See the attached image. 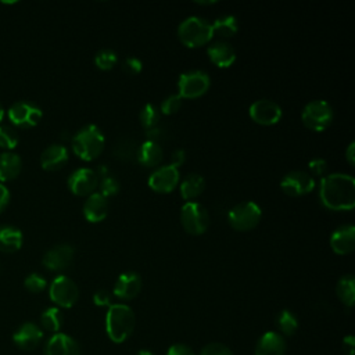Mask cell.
Masks as SVG:
<instances>
[{
	"label": "cell",
	"instance_id": "cell-28",
	"mask_svg": "<svg viewBox=\"0 0 355 355\" xmlns=\"http://www.w3.org/2000/svg\"><path fill=\"white\" fill-rule=\"evenodd\" d=\"M336 294L340 298V301L347 305L352 306L355 301V279L352 275L343 276L337 286H336Z\"/></svg>",
	"mask_w": 355,
	"mask_h": 355
},
{
	"label": "cell",
	"instance_id": "cell-39",
	"mask_svg": "<svg viewBox=\"0 0 355 355\" xmlns=\"http://www.w3.org/2000/svg\"><path fill=\"white\" fill-rule=\"evenodd\" d=\"M200 355H234L232 352V349L229 347H226L225 344H220V343H211V344H207Z\"/></svg>",
	"mask_w": 355,
	"mask_h": 355
},
{
	"label": "cell",
	"instance_id": "cell-1",
	"mask_svg": "<svg viewBox=\"0 0 355 355\" xmlns=\"http://www.w3.org/2000/svg\"><path fill=\"white\" fill-rule=\"evenodd\" d=\"M322 204L331 211H351L355 207V179L345 173H330L319 186Z\"/></svg>",
	"mask_w": 355,
	"mask_h": 355
},
{
	"label": "cell",
	"instance_id": "cell-14",
	"mask_svg": "<svg viewBox=\"0 0 355 355\" xmlns=\"http://www.w3.org/2000/svg\"><path fill=\"white\" fill-rule=\"evenodd\" d=\"M73 247L69 244H57L47 250L42 258V263L51 272H62L73 261Z\"/></svg>",
	"mask_w": 355,
	"mask_h": 355
},
{
	"label": "cell",
	"instance_id": "cell-4",
	"mask_svg": "<svg viewBox=\"0 0 355 355\" xmlns=\"http://www.w3.org/2000/svg\"><path fill=\"white\" fill-rule=\"evenodd\" d=\"M178 37L183 46L197 49L205 46L214 37L212 26L205 19L198 17L186 18L178 28Z\"/></svg>",
	"mask_w": 355,
	"mask_h": 355
},
{
	"label": "cell",
	"instance_id": "cell-31",
	"mask_svg": "<svg viewBox=\"0 0 355 355\" xmlns=\"http://www.w3.org/2000/svg\"><path fill=\"white\" fill-rule=\"evenodd\" d=\"M276 326L282 334L293 336L298 329V319L291 311L283 309L276 316Z\"/></svg>",
	"mask_w": 355,
	"mask_h": 355
},
{
	"label": "cell",
	"instance_id": "cell-7",
	"mask_svg": "<svg viewBox=\"0 0 355 355\" xmlns=\"http://www.w3.org/2000/svg\"><path fill=\"white\" fill-rule=\"evenodd\" d=\"M43 116L42 108L31 101H15L7 110V118L14 128L31 129L35 128Z\"/></svg>",
	"mask_w": 355,
	"mask_h": 355
},
{
	"label": "cell",
	"instance_id": "cell-40",
	"mask_svg": "<svg viewBox=\"0 0 355 355\" xmlns=\"http://www.w3.org/2000/svg\"><path fill=\"white\" fill-rule=\"evenodd\" d=\"M122 68L123 71L128 73V75H137L141 72V68H143V64L139 58L136 57H128L123 64H122Z\"/></svg>",
	"mask_w": 355,
	"mask_h": 355
},
{
	"label": "cell",
	"instance_id": "cell-21",
	"mask_svg": "<svg viewBox=\"0 0 355 355\" xmlns=\"http://www.w3.org/2000/svg\"><path fill=\"white\" fill-rule=\"evenodd\" d=\"M286 354V340L277 331L263 333L257 345L254 355H284Z\"/></svg>",
	"mask_w": 355,
	"mask_h": 355
},
{
	"label": "cell",
	"instance_id": "cell-26",
	"mask_svg": "<svg viewBox=\"0 0 355 355\" xmlns=\"http://www.w3.org/2000/svg\"><path fill=\"white\" fill-rule=\"evenodd\" d=\"M162 148L159 144L157 143H153V141H144L139 146V150H137V157L136 159L147 166V168H153V166H157L161 164L162 161Z\"/></svg>",
	"mask_w": 355,
	"mask_h": 355
},
{
	"label": "cell",
	"instance_id": "cell-42",
	"mask_svg": "<svg viewBox=\"0 0 355 355\" xmlns=\"http://www.w3.org/2000/svg\"><path fill=\"white\" fill-rule=\"evenodd\" d=\"M93 302L97 306H110L111 305V293L107 290H97L93 294Z\"/></svg>",
	"mask_w": 355,
	"mask_h": 355
},
{
	"label": "cell",
	"instance_id": "cell-15",
	"mask_svg": "<svg viewBox=\"0 0 355 355\" xmlns=\"http://www.w3.org/2000/svg\"><path fill=\"white\" fill-rule=\"evenodd\" d=\"M180 179L179 169L172 165H164L155 169L148 178V186L157 193H171L175 190Z\"/></svg>",
	"mask_w": 355,
	"mask_h": 355
},
{
	"label": "cell",
	"instance_id": "cell-19",
	"mask_svg": "<svg viewBox=\"0 0 355 355\" xmlns=\"http://www.w3.org/2000/svg\"><path fill=\"white\" fill-rule=\"evenodd\" d=\"M68 150L62 144H50L40 154V165L44 171L54 172L64 168L68 162Z\"/></svg>",
	"mask_w": 355,
	"mask_h": 355
},
{
	"label": "cell",
	"instance_id": "cell-24",
	"mask_svg": "<svg viewBox=\"0 0 355 355\" xmlns=\"http://www.w3.org/2000/svg\"><path fill=\"white\" fill-rule=\"evenodd\" d=\"M22 169V159L12 151H3L0 154V183L15 179Z\"/></svg>",
	"mask_w": 355,
	"mask_h": 355
},
{
	"label": "cell",
	"instance_id": "cell-13",
	"mask_svg": "<svg viewBox=\"0 0 355 355\" xmlns=\"http://www.w3.org/2000/svg\"><path fill=\"white\" fill-rule=\"evenodd\" d=\"M98 186V175L90 168H79L68 178V189L79 197L90 196Z\"/></svg>",
	"mask_w": 355,
	"mask_h": 355
},
{
	"label": "cell",
	"instance_id": "cell-18",
	"mask_svg": "<svg viewBox=\"0 0 355 355\" xmlns=\"http://www.w3.org/2000/svg\"><path fill=\"white\" fill-rule=\"evenodd\" d=\"M44 355H80V347L71 336L54 333L44 345Z\"/></svg>",
	"mask_w": 355,
	"mask_h": 355
},
{
	"label": "cell",
	"instance_id": "cell-8",
	"mask_svg": "<svg viewBox=\"0 0 355 355\" xmlns=\"http://www.w3.org/2000/svg\"><path fill=\"white\" fill-rule=\"evenodd\" d=\"M180 223L189 234L200 236L208 229L209 215L201 204L187 201L180 209Z\"/></svg>",
	"mask_w": 355,
	"mask_h": 355
},
{
	"label": "cell",
	"instance_id": "cell-5",
	"mask_svg": "<svg viewBox=\"0 0 355 355\" xmlns=\"http://www.w3.org/2000/svg\"><path fill=\"white\" fill-rule=\"evenodd\" d=\"M262 218V211L258 204L252 201H243L236 204L227 212L229 225L239 232H248L258 226Z\"/></svg>",
	"mask_w": 355,
	"mask_h": 355
},
{
	"label": "cell",
	"instance_id": "cell-23",
	"mask_svg": "<svg viewBox=\"0 0 355 355\" xmlns=\"http://www.w3.org/2000/svg\"><path fill=\"white\" fill-rule=\"evenodd\" d=\"M208 57L218 68H229L236 61V51L227 42L218 40L208 47Z\"/></svg>",
	"mask_w": 355,
	"mask_h": 355
},
{
	"label": "cell",
	"instance_id": "cell-34",
	"mask_svg": "<svg viewBox=\"0 0 355 355\" xmlns=\"http://www.w3.org/2000/svg\"><path fill=\"white\" fill-rule=\"evenodd\" d=\"M159 115H161L159 108L155 104H153V103H147L141 108V111L139 114V119H140L141 126L148 130V129L157 126V123L159 121Z\"/></svg>",
	"mask_w": 355,
	"mask_h": 355
},
{
	"label": "cell",
	"instance_id": "cell-10",
	"mask_svg": "<svg viewBox=\"0 0 355 355\" xmlns=\"http://www.w3.org/2000/svg\"><path fill=\"white\" fill-rule=\"evenodd\" d=\"M211 80L204 71H189L179 76L178 89L182 98H197L205 94L209 89Z\"/></svg>",
	"mask_w": 355,
	"mask_h": 355
},
{
	"label": "cell",
	"instance_id": "cell-43",
	"mask_svg": "<svg viewBox=\"0 0 355 355\" xmlns=\"http://www.w3.org/2000/svg\"><path fill=\"white\" fill-rule=\"evenodd\" d=\"M166 355H194V351L189 345L178 343L168 348Z\"/></svg>",
	"mask_w": 355,
	"mask_h": 355
},
{
	"label": "cell",
	"instance_id": "cell-25",
	"mask_svg": "<svg viewBox=\"0 0 355 355\" xmlns=\"http://www.w3.org/2000/svg\"><path fill=\"white\" fill-rule=\"evenodd\" d=\"M24 234L12 225H0V251L15 252L22 247Z\"/></svg>",
	"mask_w": 355,
	"mask_h": 355
},
{
	"label": "cell",
	"instance_id": "cell-2",
	"mask_svg": "<svg viewBox=\"0 0 355 355\" xmlns=\"http://www.w3.org/2000/svg\"><path fill=\"white\" fill-rule=\"evenodd\" d=\"M135 329V312L125 304H112L105 315V330L111 341L121 344L129 338Z\"/></svg>",
	"mask_w": 355,
	"mask_h": 355
},
{
	"label": "cell",
	"instance_id": "cell-29",
	"mask_svg": "<svg viewBox=\"0 0 355 355\" xmlns=\"http://www.w3.org/2000/svg\"><path fill=\"white\" fill-rule=\"evenodd\" d=\"M62 323H64V316L61 309L57 306H50L44 309L40 315V324L47 331L60 333Z\"/></svg>",
	"mask_w": 355,
	"mask_h": 355
},
{
	"label": "cell",
	"instance_id": "cell-37",
	"mask_svg": "<svg viewBox=\"0 0 355 355\" xmlns=\"http://www.w3.org/2000/svg\"><path fill=\"white\" fill-rule=\"evenodd\" d=\"M119 191V182L116 178L107 175L100 182V194L103 197H112Z\"/></svg>",
	"mask_w": 355,
	"mask_h": 355
},
{
	"label": "cell",
	"instance_id": "cell-48",
	"mask_svg": "<svg viewBox=\"0 0 355 355\" xmlns=\"http://www.w3.org/2000/svg\"><path fill=\"white\" fill-rule=\"evenodd\" d=\"M136 355H154V352H151L150 349H140Z\"/></svg>",
	"mask_w": 355,
	"mask_h": 355
},
{
	"label": "cell",
	"instance_id": "cell-3",
	"mask_svg": "<svg viewBox=\"0 0 355 355\" xmlns=\"http://www.w3.org/2000/svg\"><path fill=\"white\" fill-rule=\"evenodd\" d=\"M72 150L83 161H94L105 147V137L100 128L90 123L80 128L72 137Z\"/></svg>",
	"mask_w": 355,
	"mask_h": 355
},
{
	"label": "cell",
	"instance_id": "cell-46",
	"mask_svg": "<svg viewBox=\"0 0 355 355\" xmlns=\"http://www.w3.org/2000/svg\"><path fill=\"white\" fill-rule=\"evenodd\" d=\"M186 161V155H184V151L183 150H175L173 153H172V157H171V164L169 165H172V166H175V168H179L183 162Z\"/></svg>",
	"mask_w": 355,
	"mask_h": 355
},
{
	"label": "cell",
	"instance_id": "cell-27",
	"mask_svg": "<svg viewBox=\"0 0 355 355\" xmlns=\"http://www.w3.org/2000/svg\"><path fill=\"white\" fill-rule=\"evenodd\" d=\"M204 189H205V179L198 173L187 175L180 183V194H182V198L186 200V202L200 197Z\"/></svg>",
	"mask_w": 355,
	"mask_h": 355
},
{
	"label": "cell",
	"instance_id": "cell-47",
	"mask_svg": "<svg viewBox=\"0 0 355 355\" xmlns=\"http://www.w3.org/2000/svg\"><path fill=\"white\" fill-rule=\"evenodd\" d=\"M345 158H347V162L349 165H354L355 164V143H349L347 151H345Z\"/></svg>",
	"mask_w": 355,
	"mask_h": 355
},
{
	"label": "cell",
	"instance_id": "cell-49",
	"mask_svg": "<svg viewBox=\"0 0 355 355\" xmlns=\"http://www.w3.org/2000/svg\"><path fill=\"white\" fill-rule=\"evenodd\" d=\"M4 115H6V110H4L3 104L0 103V123H1V121H3V118H4Z\"/></svg>",
	"mask_w": 355,
	"mask_h": 355
},
{
	"label": "cell",
	"instance_id": "cell-16",
	"mask_svg": "<svg viewBox=\"0 0 355 355\" xmlns=\"http://www.w3.org/2000/svg\"><path fill=\"white\" fill-rule=\"evenodd\" d=\"M43 338V330L33 322L22 323L14 333H12V343L24 349L31 351L36 348Z\"/></svg>",
	"mask_w": 355,
	"mask_h": 355
},
{
	"label": "cell",
	"instance_id": "cell-20",
	"mask_svg": "<svg viewBox=\"0 0 355 355\" xmlns=\"http://www.w3.org/2000/svg\"><path fill=\"white\" fill-rule=\"evenodd\" d=\"M330 247L338 255H347L355 248V227L344 225L336 229L330 236Z\"/></svg>",
	"mask_w": 355,
	"mask_h": 355
},
{
	"label": "cell",
	"instance_id": "cell-35",
	"mask_svg": "<svg viewBox=\"0 0 355 355\" xmlns=\"http://www.w3.org/2000/svg\"><path fill=\"white\" fill-rule=\"evenodd\" d=\"M116 62H118V55H116V53L114 50H110V49L100 50L94 55V64L101 71L112 69L116 65Z\"/></svg>",
	"mask_w": 355,
	"mask_h": 355
},
{
	"label": "cell",
	"instance_id": "cell-50",
	"mask_svg": "<svg viewBox=\"0 0 355 355\" xmlns=\"http://www.w3.org/2000/svg\"><path fill=\"white\" fill-rule=\"evenodd\" d=\"M349 355H354V354H349Z\"/></svg>",
	"mask_w": 355,
	"mask_h": 355
},
{
	"label": "cell",
	"instance_id": "cell-6",
	"mask_svg": "<svg viewBox=\"0 0 355 355\" xmlns=\"http://www.w3.org/2000/svg\"><path fill=\"white\" fill-rule=\"evenodd\" d=\"M334 114L331 105L324 100L309 101L301 112L302 123L315 132H323L333 122Z\"/></svg>",
	"mask_w": 355,
	"mask_h": 355
},
{
	"label": "cell",
	"instance_id": "cell-11",
	"mask_svg": "<svg viewBox=\"0 0 355 355\" xmlns=\"http://www.w3.org/2000/svg\"><path fill=\"white\" fill-rule=\"evenodd\" d=\"M280 189L290 197H301L315 189V180L304 171H293L283 176L280 180Z\"/></svg>",
	"mask_w": 355,
	"mask_h": 355
},
{
	"label": "cell",
	"instance_id": "cell-22",
	"mask_svg": "<svg viewBox=\"0 0 355 355\" xmlns=\"http://www.w3.org/2000/svg\"><path fill=\"white\" fill-rule=\"evenodd\" d=\"M108 214V201L100 193H93L83 204V215L87 222L98 223L105 219Z\"/></svg>",
	"mask_w": 355,
	"mask_h": 355
},
{
	"label": "cell",
	"instance_id": "cell-44",
	"mask_svg": "<svg viewBox=\"0 0 355 355\" xmlns=\"http://www.w3.org/2000/svg\"><path fill=\"white\" fill-rule=\"evenodd\" d=\"M11 200V193L4 183H0V214L7 208Z\"/></svg>",
	"mask_w": 355,
	"mask_h": 355
},
{
	"label": "cell",
	"instance_id": "cell-38",
	"mask_svg": "<svg viewBox=\"0 0 355 355\" xmlns=\"http://www.w3.org/2000/svg\"><path fill=\"white\" fill-rule=\"evenodd\" d=\"M182 103H183V98L179 94H171L162 101L159 112L165 115H173L180 110Z\"/></svg>",
	"mask_w": 355,
	"mask_h": 355
},
{
	"label": "cell",
	"instance_id": "cell-30",
	"mask_svg": "<svg viewBox=\"0 0 355 355\" xmlns=\"http://www.w3.org/2000/svg\"><path fill=\"white\" fill-rule=\"evenodd\" d=\"M211 26H212L214 35H216L222 39H229V37L234 36L239 31L237 19L232 15H225V17L215 19L214 24H211Z\"/></svg>",
	"mask_w": 355,
	"mask_h": 355
},
{
	"label": "cell",
	"instance_id": "cell-33",
	"mask_svg": "<svg viewBox=\"0 0 355 355\" xmlns=\"http://www.w3.org/2000/svg\"><path fill=\"white\" fill-rule=\"evenodd\" d=\"M137 150H139V146L136 144L135 140L123 139L119 143H116L114 148V154L121 161H132L133 158L137 157Z\"/></svg>",
	"mask_w": 355,
	"mask_h": 355
},
{
	"label": "cell",
	"instance_id": "cell-41",
	"mask_svg": "<svg viewBox=\"0 0 355 355\" xmlns=\"http://www.w3.org/2000/svg\"><path fill=\"white\" fill-rule=\"evenodd\" d=\"M308 166H309L311 172L315 176H324V173L327 171V162L323 158H313V159H311Z\"/></svg>",
	"mask_w": 355,
	"mask_h": 355
},
{
	"label": "cell",
	"instance_id": "cell-9",
	"mask_svg": "<svg viewBox=\"0 0 355 355\" xmlns=\"http://www.w3.org/2000/svg\"><path fill=\"white\" fill-rule=\"evenodd\" d=\"M49 297L57 308H71L79 298V288L72 279L65 275H60L50 283Z\"/></svg>",
	"mask_w": 355,
	"mask_h": 355
},
{
	"label": "cell",
	"instance_id": "cell-32",
	"mask_svg": "<svg viewBox=\"0 0 355 355\" xmlns=\"http://www.w3.org/2000/svg\"><path fill=\"white\" fill-rule=\"evenodd\" d=\"M19 136L12 125L0 123V147L4 151H11L18 146Z\"/></svg>",
	"mask_w": 355,
	"mask_h": 355
},
{
	"label": "cell",
	"instance_id": "cell-17",
	"mask_svg": "<svg viewBox=\"0 0 355 355\" xmlns=\"http://www.w3.org/2000/svg\"><path fill=\"white\" fill-rule=\"evenodd\" d=\"M141 277L136 272H125L118 276L112 293L121 300H133L141 290Z\"/></svg>",
	"mask_w": 355,
	"mask_h": 355
},
{
	"label": "cell",
	"instance_id": "cell-36",
	"mask_svg": "<svg viewBox=\"0 0 355 355\" xmlns=\"http://www.w3.org/2000/svg\"><path fill=\"white\" fill-rule=\"evenodd\" d=\"M24 286L31 293H42L47 287V280L40 273L33 272L25 277Z\"/></svg>",
	"mask_w": 355,
	"mask_h": 355
},
{
	"label": "cell",
	"instance_id": "cell-12",
	"mask_svg": "<svg viewBox=\"0 0 355 355\" xmlns=\"http://www.w3.org/2000/svg\"><path fill=\"white\" fill-rule=\"evenodd\" d=\"M248 114L255 123L262 126H272L282 119L283 111L277 103L272 100L261 98L250 105Z\"/></svg>",
	"mask_w": 355,
	"mask_h": 355
},
{
	"label": "cell",
	"instance_id": "cell-45",
	"mask_svg": "<svg viewBox=\"0 0 355 355\" xmlns=\"http://www.w3.org/2000/svg\"><path fill=\"white\" fill-rule=\"evenodd\" d=\"M164 130L159 128V126H155V128H151L147 130V141H153V143H157L159 144V141L164 139Z\"/></svg>",
	"mask_w": 355,
	"mask_h": 355
}]
</instances>
